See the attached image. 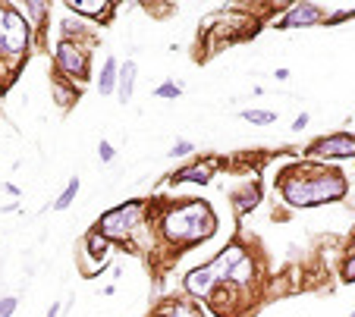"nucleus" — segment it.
I'll use <instances>...</instances> for the list:
<instances>
[{
    "label": "nucleus",
    "instance_id": "obj_12",
    "mask_svg": "<svg viewBox=\"0 0 355 317\" xmlns=\"http://www.w3.org/2000/svg\"><path fill=\"white\" fill-rule=\"evenodd\" d=\"M211 167L214 163H195V167H185L179 173H173V183H201L205 185L211 179Z\"/></svg>",
    "mask_w": 355,
    "mask_h": 317
},
{
    "label": "nucleus",
    "instance_id": "obj_10",
    "mask_svg": "<svg viewBox=\"0 0 355 317\" xmlns=\"http://www.w3.org/2000/svg\"><path fill=\"white\" fill-rule=\"evenodd\" d=\"M135 63L132 60H126V63L120 66V76H116V88H120V101L123 104H129L132 101V92H135Z\"/></svg>",
    "mask_w": 355,
    "mask_h": 317
},
{
    "label": "nucleus",
    "instance_id": "obj_27",
    "mask_svg": "<svg viewBox=\"0 0 355 317\" xmlns=\"http://www.w3.org/2000/svg\"><path fill=\"white\" fill-rule=\"evenodd\" d=\"M352 317H355V311H352Z\"/></svg>",
    "mask_w": 355,
    "mask_h": 317
},
{
    "label": "nucleus",
    "instance_id": "obj_5",
    "mask_svg": "<svg viewBox=\"0 0 355 317\" xmlns=\"http://www.w3.org/2000/svg\"><path fill=\"white\" fill-rule=\"evenodd\" d=\"M29 48V22L22 19L16 10L7 7V19H3V44L0 54L7 57H22V50Z\"/></svg>",
    "mask_w": 355,
    "mask_h": 317
},
{
    "label": "nucleus",
    "instance_id": "obj_14",
    "mask_svg": "<svg viewBox=\"0 0 355 317\" xmlns=\"http://www.w3.org/2000/svg\"><path fill=\"white\" fill-rule=\"evenodd\" d=\"M76 195H79V176H72L70 183H66V189L57 195V201H54V211H66V207L76 201Z\"/></svg>",
    "mask_w": 355,
    "mask_h": 317
},
{
    "label": "nucleus",
    "instance_id": "obj_20",
    "mask_svg": "<svg viewBox=\"0 0 355 317\" xmlns=\"http://www.w3.org/2000/svg\"><path fill=\"white\" fill-rule=\"evenodd\" d=\"M16 308H19V298H13V296L0 298V317H13Z\"/></svg>",
    "mask_w": 355,
    "mask_h": 317
},
{
    "label": "nucleus",
    "instance_id": "obj_22",
    "mask_svg": "<svg viewBox=\"0 0 355 317\" xmlns=\"http://www.w3.org/2000/svg\"><path fill=\"white\" fill-rule=\"evenodd\" d=\"M26 13L35 16V19H41V16L48 13V7H44V3H26Z\"/></svg>",
    "mask_w": 355,
    "mask_h": 317
},
{
    "label": "nucleus",
    "instance_id": "obj_9",
    "mask_svg": "<svg viewBox=\"0 0 355 317\" xmlns=\"http://www.w3.org/2000/svg\"><path fill=\"white\" fill-rule=\"evenodd\" d=\"M252 280H255V261H252L249 254H242L239 261L233 264V270H230V276H227V283H233V286H252Z\"/></svg>",
    "mask_w": 355,
    "mask_h": 317
},
{
    "label": "nucleus",
    "instance_id": "obj_11",
    "mask_svg": "<svg viewBox=\"0 0 355 317\" xmlns=\"http://www.w3.org/2000/svg\"><path fill=\"white\" fill-rule=\"evenodd\" d=\"M116 76H120V63H116L114 57H107L104 66H101V76H98V92L101 94H114Z\"/></svg>",
    "mask_w": 355,
    "mask_h": 317
},
{
    "label": "nucleus",
    "instance_id": "obj_26",
    "mask_svg": "<svg viewBox=\"0 0 355 317\" xmlns=\"http://www.w3.org/2000/svg\"><path fill=\"white\" fill-rule=\"evenodd\" d=\"M57 314H60V305H50V311L44 317H57Z\"/></svg>",
    "mask_w": 355,
    "mask_h": 317
},
{
    "label": "nucleus",
    "instance_id": "obj_1",
    "mask_svg": "<svg viewBox=\"0 0 355 317\" xmlns=\"http://www.w3.org/2000/svg\"><path fill=\"white\" fill-rule=\"evenodd\" d=\"M346 179L336 170H314V173L292 170V173H283V179H280V195L292 207H318L327 205V201H340L346 195Z\"/></svg>",
    "mask_w": 355,
    "mask_h": 317
},
{
    "label": "nucleus",
    "instance_id": "obj_7",
    "mask_svg": "<svg viewBox=\"0 0 355 317\" xmlns=\"http://www.w3.org/2000/svg\"><path fill=\"white\" fill-rule=\"evenodd\" d=\"M217 286H221V280H217V274H214L211 264H205V267H195L192 274L185 276V292H189V296H195V298L211 296Z\"/></svg>",
    "mask_w": 355,
    "mask_h": 317
},
{
    "label": "nucleus",
    "instance_id": "obj_21",
    "mask_svg": "<svg viewBox=\"0 0 355 317\" xmlns=\"http://www.w3.org/2000/svg\"><path fill=\"white\" fill-rule=\"evenodd\" d=\"M98 157H101V163H110L116 157L114 145H110V141H101V145H98Z\"/></svg>",
    "mask_w": 355,
    "mask_h": 317
},
{
    "label": "nucleus",
    "instance_id": "obj_8",
    "mask_svg": "<svg viewBox=\"0 0 355 317\" xmlns=\"http://www.w3.org/2000/svg\"><path fill=\"white\" fill-rule=\"evenodd\" d=\"M324 19V10L318 3H296L290 13L283 16L280 28H308V25H318Z\"/></svg>",
    "mask_w": 355,
    "mask_h": 317
},
{
    "label": "nucleus",
    "instance_id": "obj_13",
    "mask_svg": "<svg viewBox=\"0 0 355 317\" xmlns=\"http://www.w3.org/2000/svg\"><path fill=\"white\" fill-rule=\"evenodd\" d=\"M85 248H88V254H92L94 261H104V254H107V248H110V239H104V236L94 229V233H88V242H85Z\"/></svg>",
    "mask_w": 355,
    "mask_h": 317
},
{
    "label": "nucleus",
    "instance_id": "obj_6",
    "mask_svg": "<svg viewBox=\"0 0 355 317\" xmlns=\"http://www.w3.org/2000/svg\"><path fill=\"white\" fill-rule=\"evenodd\" d=\"M308 151H312V157H355V135L349 132L324 135Z\"/></svg>",
    "mask_w": 355,
    "mask_h": 317
},
{
    "label": "nucleus",
    "instance_id": "obj_4",
    "mask_svg": "<svg viewBox=\"0 0 355 317\" xmlns=\"http://www.w3.org/2000/svg\"><path fill=\"white\" fill-rule=\"evenodd\" d=\"M57 66L72 79V82H85L88 79V50L82 44L70 41H60L57 44Z\"/></svg>",
    "mask_w": 355,
    "mask_h": 317
},
{
    "label": "nucleus",
    "instance_id": "obj_24",
    "mask_svg": "<svg viewBox=\"0 0 355 317\" xmlns=\"http://www.w3.org/2000/svg\"><path fill=\"white\" fill-rule=\"evenodd\" d=\"M3 19H7V7H0V44H3Z\"/></svg>",
    "mask_w": 355,
    "mask_h": 317
},
{
    "label": "nucleus",
    "instance_id": "obj_23",
    "mask_svg": "<svg viewBox=\"0 0 355 317\" xmlns=\"http://www.w3.org/2000/svg\"><path fill=\"white\" fill-rule=\"evenodd\" d=\"M308 120H312V116H308V113H298L296 120H292V132H302V129L308 126Z\"/></svg>",
    "mask_w": 355,
    "mask_h": 317
},
{
    "label": "nucleus",
    "instance_id": "obj_15",
    "mask_svg": "<svg viewBox=\"0 0 355 317\" xmlns=\"http://www.w3.org/2000/svg\"><path fill=\"white\" fill-rule=\"evenodd\" d=\"M239 116L245 123H252V126H270V123L277 120V113L274 110H242Z\"/></svg>",
    "mask_w": 355,
    "mask_h": 317
},
{
    "label": "nucleus",
    "instance_id": "obj_25",
    "mask_svg": "<svg viewBox=\"0 0 355 317\" xmlns=\"http://www.w3.org/2000/svg\"><path fill=\"white\" fill-rule=\"evenodd\" d=\"M274 79H280V82H286V79H290V70H277V72H274Z\"/></svg>",
    "mask_w": 355,
    "mask_h": 317
},
{
    "label": "nucleus",
    "instance_id": "obj_2",
    "mask_svg": "<svg viewBox=\"0 0 355 317\" xmlns=\"http://www.w3.org/2000/svg\"><path fill=\"white\" fill-rule=\"evenodd\" d=\"M161 229L173 245H195L217 229V217L205 201H185V205H176L163 214Z\"/></svg>",
    "mask_w": 355,
    "mask_h": 317
},
{
    "label": "nucleus",
    "instance_id": "obj_18",
    "mask_svg": "<svg viewBox=\"0 0 355 317\" xmlns=\"http://www.w3.org/2000/svg\"><path fill=\"white\" fill-rule=\"evenodd\" d=\"M192 151H195V145H192V141L179 139L176 145H173V148L167 151V157H173V161H176V157H189V154H192Z\"/></svg>",
    "mask_w": 355,
    "mask_h": 317
},
{
    "label": "nucleus",
    "instance_id": "obj_16",
    "mask_svg": "<svg viewBox=\"0 0 355 317\" xmlns=\"http://www.w3.org/2000/svg\"><path fill=\"white\" fill-rule=\"evenodd\" d=\"M66 7H70V13H85V16L110 13V7H107V3H79V0H70Z\"/></svg>",
    "mask_w": 355,
    "mask_h": 317
},
{
    "label": "nucleus",
    "instance_id": "obj_19",
    "mask_svg": "<svg viewBox=\"0 0 355 317\" xmlns=\"http://www.w3.org/2000/svg\"><path fill=\"white\" fill-rule=\"evenodd\" d=\"M343 280H346V283H355V242H352V248H349L346 264H343Z\"/></svg>",
    "mask_w": 355,
    "mask_h": 317
},
{
    "label": "nucleus",
    "instance_id": "obj_17",
    "mask_svg": "<svg viewBox=\"0 0 355 317\" xmlns=\"http://www.w3.org/2000/svg\"><path fill=\"white\" fill-rule=\"evenodd\" d=\"M154 94L157 98H179V94H183V85L179 82H161L154 88Z\"/></svg>",
    "mask_w": 355,
    "mask_h": 317
},
{
    "label": "nucleus",
    "instance_id": "obj_3",
    "mask_svg": "<svg viewBox=\"0 0 355 317\" xmlns=\"http://www.w3.org/2000/svg\"><path fill=\"white\" fill-rule=\"evenodd\" d=\"M139 217H142V201H126V205L107 211L104 217L98 220V233L104 239H126L139 226Z\"/></svg>",
    "mask_w": 355,
    "mask_h": 317
}]
</instances>
